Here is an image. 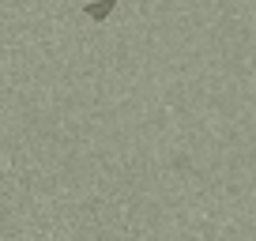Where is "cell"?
<instances>
[{
    "label": "cell",
    "mask_w": 256,
    "mask_h": 241,
    "mask_svg": "<svg viewBox=\"0 0 256 241\" xmlns=\"http://www.w3.org/2000/svg\"><path fill=\"white\" fill-rule=\"evenodd\" d=\"M113 8H117V0H98V4H87V8H83V16L94 19V23H102V19H110Z\"/></svg>",
    "instance_id": "obj_1"
}]
</instances>
